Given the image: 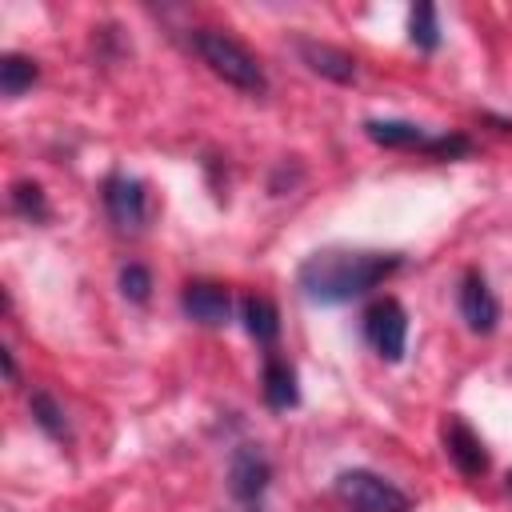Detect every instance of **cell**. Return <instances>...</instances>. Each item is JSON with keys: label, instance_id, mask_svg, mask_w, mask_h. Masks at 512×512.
Returning a JSON list of instances; mask_svg holds the SVG:
<instances>
[{"label": "cell", "instance_id": "cell-13", "mask_svg": "<svg viewBox=\"0 0 512 512\" xmlns=\"http://www.w3.org/2000/svg\"><path fill=\"white\" fill-rule=\"evenodd\" d=\"M240 320H244V328H248V336L256 344H264V348L276 344V336H280V312H276V304L268 296H244Z\"/></svg>", "mask_w": 512, "mask_h": 512}, {"label": "cell", "instance_id": "cell-3", "mask_svg": "<svg viewBox=\"0 0 512 512\" xmlns=\"http://www.w3.org/2000/svg\"><path fill=\"white\" fill-rule=\"evenodd\" d=\"M336 500L344 512H412L408 492H400L392 480L368 472V468H348L336 476Z\"/></svg>", "mask_w": 512, "mask_h": 512}, {"label": "cell", "instance_id": "cell-20", "mask_svg": "<svg viewBox=\"0 0 512 512\" xmlns=\"http://www.w3.org/2000/svg\"><path fill=\"white\" fill-rule=\"evenodd\" d=\"M508 488H512V472H508Z\"/></svg>", "mask_w": 512, "mask_h": 512}, {"label": "cell", "instance_id": "cell-2", "mask_svg": "<svg viewBox=\"0 0 512 512\" xmlns=\"http://www.w3.org/2000/svg\"><path fill=\"white\" fill-rule=\"evenodd\" d=\"M188 44H192V52H196L224 84H232V88H240V92H248V96H264V92H268V76H264L260 60H256L236 36H228V32H220V28H192V32H188Z\"/></svg>", "mask_w": 512, "mask_h": 512}, {"label": "cell", "instance_id": "cell-17", "mask_svg": "<svg viewBox=\"0 0 512 512\" xmlns=\"http://www.w3.org/2000/svg\"><path fill=\"white\" fill-rule=\"evenodd\" d=\"M8 196H12V208H16L24 220H48V200H44V188H40V184L16 180Z\"/></svg>", "mask_w": 512, "mask_h": 512}, {"label": "cell", "instance_id": "cell-12", "mask_svg": "<svg viewBox=\"0 0 512 512\" xmlns=\"http://www.w3.org/2000/svg\"><path fill=\"white\" fill-rule=\"evenodd\" d=\"M364 136L380 148H428V132L412 120H364Z\"/></svg>", "mask_w": 512, "mask_h": 512}, {"label": "cell", "instance_id": "cell-8", "mask_svg": "<svg viewBox=\"0 0 512 512\" xmlns=\"http://www.w3.org/2000/svg\"><path fill=\"white\" fill-rule=\"evenodd\" d=\"M180 304L204 328H220L232 316V292L224 284H216V280H192V284H184Z\"/></svg>", "mask_w": 512, "mask_h": 512}, {"label": "cell", "instance_id": "cell-7", "mask_svg": "<svg viewBox=\"0 0 512 512\" xmlns=\"http://www.w3.org/2000/svg\"><path fill=\"white\" fill-rule=\"evenodd\" d=\"M268 480H272V468H268L264 452L252 448V444H240L232 452V464H228V488H232V496L240 504H256L264 496Z\"/></svg>", "mask_w": 512, "mask_h": 512}, {"label": "cell", "instance_id": "cell-6", "mask_svg": "<svg viewBox=\"0 0 512 512\" xmlns=\"http://www.w3.org/2000/svg\"><path fill=\"white\" fill-rule=\"evenodd\" d=\"M460 316L476 336H488L500 324V300L476 268H468L464 280H460Z\"/></svg>", "mask_w": 512, "mask_h": 512}, {"label": "cell", "instance_id": "cell-16", "mask_svg": "<svg viewBox=\"0 0 512 512\" xmlns=\"http://www.w3.org/2000/svg\"><path fill=\"white\" fill-rule=\"evenodd\" d=\"M408 36L416 48L424 52H436L440 48V24H436V8L432 4H416L412 16H408Z\"/></svg>", "mask_w": 512, "mask_h": 512}, {"label": "cell", "instance_id": "cell-4", "mask_svg": "<svg viewBox=\"0 0 512 512\" xmlns=\"http://www.w3.org/2000/svg\"><path fill=\"white\" fill-rule=\"evenodd\" d=\"M364 336L388 364H400L404 360V344H408V312H404V304L396 296L372 300L368 312H364Z\"/></svg>", "mask_w": 512, "mask_h": 512}, {"label": "cell", "instance_id": "cell-11", "mask_svg": "<svg viewBox=\"0 0 512 512\" xmlns=\"http://www.w3.org/2000/svg\"><path fill=\"white\" fill-rule=\"evenodd\" d=\"M300 400V388H296V372L288 360H280L276 352L264 356V404L284 412V408H296Z\"/></svg>", "mask_w": 512, "mask_h": 512}, {"label": "cell", "instance_id": "cell-10", "mask_svg": "<svg viewBox=\"0 0 512 512\" xmlns=\"http://www.w3.org/2000/svg\"><path fill=\"white\" fill-rule=\"evenodd\" d=\"M296 52H300V60H304L312 72H320L324 80H336V84L356 80V60H352L344 48H336V44L300 36V40H296Z\"/></svg>", "mask_w": 512, "mask_h": 512}, {"label": "cell", "instance_id": "cell-18", "mask_svg": "<svg viewBox=\"0 0 512 512\" xmlns=\"http://www.w3.org/2000/svg\"><path fill=\"white\" fill-rule=\"evenodd\" d=\"M120 292H124L132 304H144L148 292H152L148 268H144V264H124V268H120Z\"/></svg>", "mask_w": 512, "mask_h": 512}, {"label": "cell", "instance_id": "cell-15", "mask_svg": "<svg viewBox=\"0 0 512 512\" xmlns=\"http://www.w3.org/2000/svg\"><path fill=\"white\" fill-rule=\"evenodd\" d=\"M28 408H32V420L52 436V440H68V420H64V408L44 392V388H36L32 396H28Z\"/></svg>", "mask_w": 512, "mask_h": 512}, {"label": "cell", "instance_id": "cell-5", "mask_svg": "<svg viewBox=\"0 0 512 512\" xmlns=\"http://www.w3.org/2000/svg\"><path fill=\"white\" fill-rule=\"evenodd\" d=\"M104 208H108V220L116 224V232H140L144 220H148V192L136 176H124V172H112L104 180Z\"/></svg>", "mask_w": 512, "mask_h": 512}, {"label": "cell", "instance_id": "cell-19", "mask_svg": "<svg viewBox=\"0 0 512 512\" xmlns=\"http://www.w3.org/2000/svg\"><path fill=\"white\" fill-rule=\"evenodd\" d=\"M0 360H4V376H8V380H16V360H12V352H8V348H0Z\"/></svg>", "mask_w": 512, "mask_h": 512}, {"label": "cell", "instance_id": "cell-14", "mask_svg": "<svg viewBox=\"0 0 512 512\" xmlns=\"http://www.w3.org/2000/svg\"><path fill=\"white\" fill-rule=\"evenodd\" d=\"M36 60L32 56H20V52H4L0 56V92L8 96V100H16L24 88H32V80H36Z\"/></svg>", "mask_w": 512, "mask_h": 512}, {"label": "cell", "instance_id": "cell-1", "mask_svg": "<svg viewBox=\"0 0 512 512\" xmlns=\"http://www.w3.org/2000/svg\"><path fill=\"white\" fill-rule=\"evenodd\" d=\"M396 268H400V256H392V252L324 248L300 264L296 284L312 304H348V300L372 292L376 284H384Z\"/></svg>", "mask_w": 512, "mask_h": 512}, {"label": "cell", "instance_id": "cell-9", "mask_svg": "<svg viewBox=\"0 0 512 512\" xmlns=\"http://www.w3.org/2000/svg\"><path fill=\"white\" fill-rule=\"evenodd\" d=\"M444 448H448V460L456 464L460 476L476 480V476L488 472V452H484L480 436H476L460 416H452V420L444 424Z\"/></svg>", "mask_w": 512, "mask_h": 512}]
</instances>
